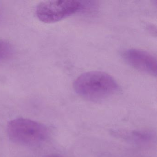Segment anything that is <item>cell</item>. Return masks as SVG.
I'll list each match as a JSON object with an SVG mask.
<instances>
[{
	"label": "cell",
	"instance_id": "cell-1",
	"mask_svg": "<svg viewBox=\"0 0 157 157\" xmlns=\"http://www.w3.org/2000/svg\"><path fill=\"white\" fill-rule=\"evenodd\" d=\"M75 92L81 97L91 101L105 100L119 89L115 80L109 74L100 71L83 73L73 83Z\"/></svg>",
	"mask_w": 157,
	"mask_h": 157
},
{
	"label": "cell",
	"instance_id": "cell-2",
	"mask_svg": "<svg viewBox=\"0 0 157 157\" xmlns=\"http://www.w3.org/2000/svg\"><path fill=\"white\" fill-rule=\"evenodd\" d=\"M7 131L13 142L26 146L41 144L48 136V129L44 125L26 118H16L10 121Z\"/></svg>",
	"mask_w": 157,
	"mask_h": 157
},
{
	"label": "cell",
	"instance_id": "cell-3",
	"mask_svg": "<svg viewBox=\"0 0 157 157\" xmlns=\"http://www.w3.org/2000/svg\"><path fill=\"white\" fill-rule=\"evenodd\" d=\"M86 9L84 3L74 0H54L38 4L35 14L38 20L45 23H52L66 19Z\"/></svg>",
	"mask_w": 157,
	"mask_h": 157
},
{
	"label": "cell",
	"instance_id": "cell-4",
	"mask_svg": "<svg viewBox=\"0 0 157 157\" xmlns=\"http://www.w3.org/2000/svg\"><path fill=\"white\" fill-rule=\"evenodd\" d=\"M122 56L136 69L152 76L157 75V59L150 53L139 49H129L125 51Z\"/></svg>",
	"mask_w": 157,
	"mask_h": 157
},
{
	"label": "cell",
	"instance_id": "cell-5",
	"mask_svg": "<svg viewBox=\"0 0 157 157\" xmlns=\"http://www.w3.org/2000/svg\"><path fill=\"white\" fill-rule=\"evenodd\" d=\"M13 52V48L10 44L0 39V61H5L10 59Z\"/></svg>",
	"mask_w": 157,
	"mask_h": 157
},
{
	"label": "cell",
	"instance_id": "cell-6",
	"mask_svg": "<svg viewBox=\"0 0 157 157\" xmlns=\"http://www.w3.org/2000/svg\"><path fill=\"white\" fill-rule=\"evenodd\" d=\"M44 157H62L61 156H59V155H57V154H50V155H47L46 156Z\"/></svg>",
	"mask_w": 157,
	"mask_h": 157
}]
</instances>
